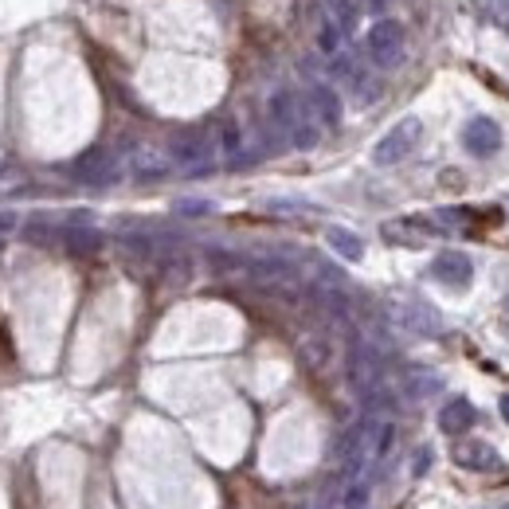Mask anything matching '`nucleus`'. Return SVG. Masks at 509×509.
I'll return each instance as SVG.
<instances>
[{
  "instance_id": "nucleus-1",
  "label": "nucleus",
  "mask_w": 509,
  "mask_h": 509,
  "mask_svg": "<svg viewBox=\"0 0 509 509\" xmlns=\"http://www.w3.org/2000/svg\"><path fill=\"white\" fill-rule=\"evenodd\" d=\"M267 114H270L274 133H282L294 149H313V145H318V137H322V122L313 118L310 99H298L294 90H279V94L270 99Z\"/></svg>"
},
{
  "instance_id": "nucleus-2",
  "label": "nucleus",
  "mask_w": 509,
  "mask_h": 509,
  "mask_svg": "<svg viewBox=\"0 0 509 509\" xmlns=\"http://www.w3.org/2000/svg\"><path fill=\"white\" fill-rule=\"evenodd\" d=\"M404 44H408L404 24L388 20V16L376 20L373 27H368V36H365V51H368V59H373L380 71H392V67L404 63Z\"/></svg>"
},
{
  "instance_id": "nucleus-3",
  "label": "nucleus",
  "mask_w": 509,
  "mask_h": 509,
  "mask_svg": "<svg viewBox=\"0 0 509 509\" xmlns=\"http://www.w3.org/2000/svg\"><path fill=\"white\" fill-rule=\"evenodd\" d=\"M419 137H423V122L411 118V114L400 118V122H396V126L373 145V164H380V169H392V164L408 161L411 154H416Z\"/></svg>"
},
{
  "instance_id": "nucleus-4",
  "label": "nucleus",
  "mask_w": 509,
  "mask_h": 509,
  "mask_svg": "<svg viewBox=\"0 0 509 509\" xmlns=\"http://www.w3.org/2000/svg\"><path fill=\"white\" fill-rule=\"evenodd\" d=\"M169 161H173V169L192 173V176L212 173L216 169V145L204 133H181L169 145Z\"/></svg>"
},
{
  "instance_id": "nucleus-5",
  "label": "nucleus",
  "mask_w": 509,
  "mask_h": 509,
  "mask_svg": "<svg viewBox=\"0 0 509 509\" xmlns=\"http://www.w3.org/2000/svg\"><path fill=\"white\" fill-rule=\"evenodd\" d=\"M431 279L451 286V291H466V286H471V279H474L471 255H462V251H439L435 263H431Z\"/></svg>"
},
{
  "instance_id": "nucleus-6",
  "label": "nucleus",
  "mask_w": 509,
  "mask_h": 509,
  "mask_svg": "<svg viewBox=\"0 0 509 509\" xmlns=\"http://www.w3.org/2000/svg\"><path fill=\"white\" fill-rule=\"evenodd\" d=\"M349 380H353V388L365 392V396H373L380 388V361L365 341H353V349H349Z\"/></svg>"
},
{
  "instance_id": "nucleus-7",
  "label": "nucleus",
  "mask_w": 509,
  "mask_h": 509,
  "mask_svg": "<svg viewBox=\"0 0 509 509\" xmlns=\"http://www.w3.org/2000/svg\"><path fill=\"white\" fill-rule=\"evenodd\" d=\"M126 169H130L133 181H164V176L173 173V161H169V154H164V149L137 145V149H130Z\"/></svg>"
},
{
  "instance_id": "nucleus-8",
  "label": "nucleus",
  "mask_w": 509,
  "mask_h": 509,
  "mask_svg": "<svg viewBox=\"0 0 509 509\" xmlns=\"http://www.w3.org/2000/svg\"><path fill=\"white\" fill-rule=\"evenodd\" d=\"M462 145L471 157H493L502 149V126L493 118H471L462 130Z\"/></svg>"
},
{
  "instance_id": "nucleus-9",
  "label": "nucleus",
  "mask_w": 509,
  "mask_h": 509,
  "mask_svg": "<svg viewBox=\"0 0 509 509\" xmlns=\"http://www.w3.org/2000/svg\"><path fill=\"white\" fill-rule=\"evenodd\" d=\"M75 176L87 185H110L118 176V161L106 154V149H87L79 161H75Z\"/></svg>"
},
{
  "instance_id": "nucleus-10",
  "label": "nucleus",
  "mask_w": 509,
  "mask_h": 509,
  "mask_svg": "<svg viewBox=\"0 0 509 509\" xmlns=\"http://www.w3.org/2000/svg\"><path fill=\"white\" fill-rule=\"evenodd\" d=\"M455 462L462 471H498L502 455L482 439H462V443H455Z\"/></svg>"
},
{
  "instance_id": "nucleus-11",
  "label": "nucleus",
  "mask_w": 509,
  "mask_h": 509,
  "mask_svg": "<svg viewBox=\"0 0 509 509\" xmlns=\"http://www.w3.org/2000/svg\"><path fill=\"white\" fill-rule=\"evenodd\" d=\"M428 236H439V224H431V219H392V224H384V239L404 247H423Z\"/></svg>"
},
{
  "instance_id": "nucleus-12",
  "label": "nucleus",
  "mask_w": 509,
  "mask_h": 509,
  "mask_svg": "<svg viewBox=\"0 0 509 509\" xmlns=\"http://www.w3.org/2000/svg\"><path fill=\"white\" fill-rule=\"evenodd\" d=\"M310 110L322 126H329V130L341 126V99H337L334 87H325V82H313L310 87Z\"/></svg>"
},
{
  "instance_id": "nucleus-13",
  "label": "nucleus",
  "mask_w": 509,
  "mask_h": 509,
  "mask_svg": "<svg viewBox=\"0 0 509 509\" xmlns=\"http://www.w3.org/2000/svg\"><path fill=\"white\" fill-rule=\"evenodd\" d=\"M474 419H478V411L471 400H447L443 411H439V431H447V435H462V431H471L474 428Z\"/></svg>"
},
{
  "instance_id": "nucleus-14",
  "label": "nucleus",
  "mask_w": 509,
  "mask_h": 509,
  "mask_svg": "<svg viewBox=\"0 0 509 509\" xmlns=\"http://www.w3.org/2000/svg\"><path fill=\"white\" fill-rule=\"evenodd\" d=\"M400 322L411 329V334H419V337H431L443 329V318L431 310V306H423V302H408V306L400 310Z\"/></svg>"
},
{
  "instance_id": "nucleus-15",
  "label": "nucleus",
  "mask_w": 509,
  "mask_h": 509,
  "mask_svg": "<svg viewBox=\"0 0 509 509\" xmlns=\"http://www.w3.org/2000/svg\"><path fill=\"white\" fill-rule=\"evenodd\" d=\"M325 243H329V251H337L345 263H361V259H365V243L349 228H329L325 231Z\"/></svg>"
},
{
  "instance_id": "nucleus-16",
  "label": "nucleus",
  "mask_w": 509,
  "mask_h": 509,
  "mask_svg": "<svg viewBox=\"0 0 509 509\" xmlns=\"http://www.w3.org/2000/svg\"><path fill=\"white\" fill-rule=\"evenodd\" d=\"M439 388H443V380H439L435 373H423V368H411V373L404 376V396H408L411 404H416V400H428V396L439 392Z\"/></svg>"
},
{
  "instance_id": "nucleus-17",
  "label": "nucleus",
  "mask_w": 509,
  "mask_h": 509,
  "mask_svg": "<svg viewBox=\"0 0 509 509\" xmlns=\"http://www.w3.org/2000/svg\"><path fill=\"white\" fill-rule=\"evenodd\" d=\"M219 145H224V154H228L231 164H243L247 161L243 157V133H239L236 122H224V130H219Z\"/></svg>"
},
{
  "instance_id": "nucleus-18",
  "label": "nucleus",
  "mask_w": 509,
  "mask_h": 509,
  "mask_svg": "<svg viewBox=\"0 0 509 509\" xmlns=\"http://www.w3.org/2000/svg\"><path fill=\"white\" fill-rule=\"evenodd\" d=\"M368 502H373V482H368V478H356V482L341 493V509H368Z\"/></svg>"
},
{
  "instance_id": "nucleus-19",
  "label": "nucleus",
  "mask_w": 509,
  "mask_h": 509,
  "mask_svg": "<svg viewBox=\"0 0 509 509\" xmlns=\"http://www.w3.org/2000/svg\"><path fill=\"white\" fill-rule=\"evenodd\" d=\"M67 247L79 255H90V251H99L102 247V236L94 228H75V231H67Z\"/></svg>"
},
{
  "instance_id": "nucleus-20",
  "label": "nucleus",
  "mask_w": 509,
  "mask_h": 509,
  "mask_svg": "<svg viewBox=\"0 0 509 509\" xmlns=\"http://www.w3.org/2000/svg\"><path fill=\"white\" fill-rule=\"evenodd\" d=\"M341 32H345V27H341L337 20H322V27H318V44H322L325 55H337V51H341Z\"/></svg>"
},
{
  "instance_id": "nucleus-21",
  "label": "nucleus",
  "mask_w": 509,
  "mask_h": 509,
  "mask_svg": "<svg viewBox=\"0 0 509 509\" xmlns=\"http://www.w3.org/2000/svg\"><path fill=\"white\" fill-rule=\"evenodd\" d=\"M267 208L279 212V216H310V212H318L313 204H302V200H270Z\"/></svg>"
},
{
  "instance_id": "nucleus-22",
  "label": "nucleus",
  "mask_w": 509,
  "mask_h": 509,
  "mask_svg": "<svg viewBox=\"0 0 509 509\" xmlns=\"http://www.w3.org/2000/svg\"><path fill=\"white\" fill-rule=\"evenodd\" d=\"M176 212H181V216H208L212 200H181V204H176Z\"/></svg>"
},
{
  "instance_id": "nucleus-23",
  "label": "nucleus",
  "mask_w": 509,
  "mask_h": 509,
  "mask_svg": "<svg viewBox=\"0 0 509 509\" xmlns=\"http://www.w3.org/2000/svg\"><path fill=\"white\" fill-rule=\"evenodd\" d=\"M435 455H431V447H419L416 451V466H411V471H416V474H423V471H428V462H431Z\"/></svg>"
},
{
  "instance_id": "nucleus-24",
  "label": "nucleus",
  "mask_w": 509,
  "mask_h": 509,
  "mask_svg": "<svg viewBox=\"0 0 509 509\" xmlns=\"http://www.w3.org/2000/svg\"><path fill=\"white\" fill-rule=\"evenodd\" d=\"M12 228H16V216L5 212V216H0V231H12Z\"/></svg>"
},
{
  "instance_id": "nucleus-25",
  "label": "nucleus",
  "mask_w": 509,
  "mask_h": 509,
  "mask_svg": "<svg viewBox=\"0 0 509 509\" xmlns=\"http://www.w3.org/2000/svg\"><path fill=\"white\" fill-rule=\"evenodd\" d=\"M502 416H505V423H509V396H502Z\"/></svg>"
},
{
  "instance_id": "nucleus-26",
  "label": "nucleus",
  "mask_w": 509,
  "mask_h": 509,
  "mask_svg": "<svg viewBox=\"0 0 509 509\" xmlns=\"http://www.w3.org/2000/svg\"><path fill=\"white\" fill-rule=\"evenodd\" d=\"M502 509H509V505H502Z\"/></svg>"
}]
</instances>
